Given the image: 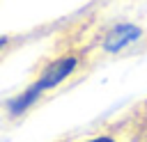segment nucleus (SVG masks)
<instances>
[{"mask_svg":"<svg viewBox=\"0 0 147 142\" xmlns=\"http://www.w3.org/2000/svg\"><path fill=\"white\" fill-rule=\"evenodd\" d=\"M78 64H80V57L76 55V53H69V55H60V57H55V60H51L44 69H41V73L7 105L11 112V117L14 115H23L25 110H30L39 98H41V94H46L48 89H53V87H57V85H62L69 76H74V71L78 69Z\"/></svg>","mask_w":147,"mask_h":142,"instance_id":"obj_1","label":"nucleus"},{"mask_svg":"<svg viewBox=\"0 0 147 142\" xmlns=\"http://www.w3.org/2000/svg\"><path fill=\"white\" fill-rule=\"evenodd\" d=\"M140 37H142V30H140V27L129 25V23H119V25L110 27V32L106 34L103 48H106L108 53H117V50H122L124 46L133 44V41L140 39Z\"/></svg>","mask_w":147,"mask_h":142,"instance_id":"obj_2","label":"nucleus"},{"mask_svg":"<svg viewBox=\"0 0 147 142\" xmlns=\"http://www.w3.org/2000/svg\"><path fill=\"white\" fill-rule=\"evenodd\" d=\"M11 41H14V37H0V53H5L11 46Z\"/></svg>","mask_w":147,"mask_h":142,"instance_id":"obj_3","label":"nucleus"},{"mask_svg":"<svg viewBox=\"0 0 147 142\" xmlns=\"http://www.w3.org/2000/svg\"><path fill=\"white\" fill-rule=\"evenodd\" d=\"M85 142H117V140L110 137V135H99V137H92V140H85Z\"/></svg>","mask_w":147,"mask_h":142,"instance_id":"obj_4","label":"nucleus"}]
</instances>
